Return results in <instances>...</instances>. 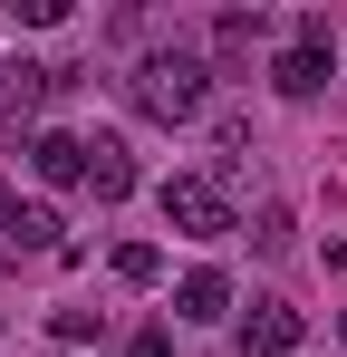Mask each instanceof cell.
<instances>
[{"mask_svg":"<svg viewBox=\"0 0 347 357\" xmlns=\"http://www.w3.org/2000/svg\"><path fill=\"white\" fill-rule=\"evenodd\" d=\"M116 280H125V290H155V280H164V251H155V241H125V251H116Z\"/></svg>","mask_w":347,"mask_h":357,"instance_id":"obj_10","label":"cell"},{"mask_svg":"<svg viewBox=\"0 0 347 357\" xmlns=\"http://www.w3.org/2000/svg\"><path fill=\"white\" fill-rule=\"evenodd\" d=\"M338 338H347V319H338Z\"/></svg>","mask_w":347,"mask_h":357,"instance_id":"obj_16","label":"cell"},{"mask_svg":"<svg viewBox=\"0 0 347 357\" xmlns=\"http://www.w3.org/2000/svg\"><path fill=\"white\" fill-rule=\"evenodd\" d=\"M10 222H20V183L0 174V232H10Z\"/></svg>","mask_w":347,"mask_h":357,"instance_id":"obj_15","label":"cell"},{"mask_svg":"<svg viewBox=\"0 0 347 357\" xmlns=\"http://www.w3.org/2000/svg\"><path fill=\"white\" fill-rule=\"evenodd\" d=\"M328 68H338V49H299V39H289L280 68H270V87H280V97H318V87H328Z\"/></svg>","mask_w":347,"mask_h":357,"instance_id":"obj_7","label":"cell"},{"mask_svg":"<svg viewBox=\"0 0 347 357\" xmlns=\"http://www.w3.org/2000/svg\"><path fill=\"white\" fill-rule=\"evenodd\" d=\"M299 338H309V319H299V309L251 299V319H241V357H299Z\"/></svg>","mask_w":347,"mask_h":357,"instance_id":"obj_4","label":"cell"},{"mask_svg":"<svg viewBox=\"0 0 347 357\" xmlns=\"http://www.w3.org/2000/svg\"><path fill=\"white\" fill-rule=\"evenodd\" d=\"M49 328H58V338H68V348H87V338H97V309H58Z\"/></svg>","mask_w":347,"mask_h":357,"instance_id":"obj_13","label":"cell"},{"mask_svg":"<svg viewBox=\"0 0 347 357\" xmlns=\"http://www.w3.org/2000/svg\"><path fill=\"white\" fill-rule=\"evenodd\" d=\"M58 87H77L68 68H39V59H20V68H0V135H20V126L49 107Z\"/></svg>","mask_w":347,"mask_h":357,"instance_id":"obj_3","label":"cell"},{"mask_svg":"<svg viewBox=\"0 0 347 357\" xmlns=\"http://www.w3.org/2000/svg\"><path fill=\"white\" fill-rule=\"evenodd\" d=\"M58 232H68V222H58L49 203H20V222H10V241H20V251H58Z\"/></svg>","mask_w":347,"mask_h":357,"instance_id":"obj_9","label":"cell"},{"mask_svg":"<svg viewBox=\"0 0 347 357\" xmlns=\"http://www.w3.org/2000/svg\"><path fill=\"white\" fill-rule=\"evenodd\" d=\"M174 309H183V319H231V280L203 261V271H183V280H174Z\"/></svg>","mask_w":347,"mask_h":357,"instance_id":"obj_8","label":"cell"},{"mask_svg":"<svg viewBox=\"0 0 347 357\" xmlns=\"http://www.w3.org/2000/svg\"><path fill=\"white\" fill-rule=\"evenodd\" d=\"M125 357H174V338H164V328H145V338H135Z\"/></svg>","mask_w":347,"mask_h":357,"instance_id":"obj_14","label":"cell"},{"mask_svg":"<svg viewBox=\"0 0 347 357\" xmlns=\"http://www.w3.org/2000/svg\"><path fill=\"white\" fill-rule=\"evenodd\" d=\"M29 165H39V183H58V193H87V135H68V126L29 135Z\"/></svg>","mask_w":347,"mask_h":357,"instance_id":"obj_5","label":"cell"},{"mask_svg":"<svg viewBox=\"0 0 347 357\" xmlns=\"http://www.w3.org/2000/svg\"><path fill=\"white\" fill-rule=\"evenodd\" d=\"M87 193H97V203H125V193H135V155H125L116 135H87Z\"/></svg>","mask_w":347,"mask_h":357,"instance_id":"obj_6","label":"cell"},{"mask_svg":"<svg viewBox=\"0 0 347 357\" xmlns=\"http://www.w3.org/2000/svg\"><path fill=\"white\" fill-rule=\"evenodd\" d=\"M164 232H183V241H222V232H231V193H222V174H164Z\"/></svg>","mask_w":347,"mask_h":357,"instance_id":"obj_2","label":"cell"},{"mask_svg":"<svg viewBox=\"0 0 347 357\" xmlns=\"http://www.w3.org/2000/svg\"><path fill=\"white\" fill-rule=\"evenodd\" d=\"M125 87H135V107H145L155 126H193L203 107H213V68L193 59V49H145Z\"/></svg>","mask_w":347,"mask_h":357,"instance_id":"obj_1","label":"cell"},{"mask_svg":"<svg viewBox=\"0 0 347 357\" xmlns=\"http://www.w3.org/2000/svg\"><path fill=\"white\" fill-rule=\"evenodd\" d=\"M251 39H261V10H222L213 20V49L222 59H251Z\"/></svg>","mask_w":347,"mask_h":357,"instance_id":"obj_11","label":"cell"},{"mask_svg":"<svg viewBox=\"0 0 347 357\" xmlns=\"http://www.w3.org/2000/svg\"><path fill=\"white\" fill-rule=\"evenodd\" d=\"M251 251H289V213H280V203L251 213Z\"/></svg>","mask_w":347,"mask_h":357,"instance_id":"obj_12","label":"cell"}]
</instances>
